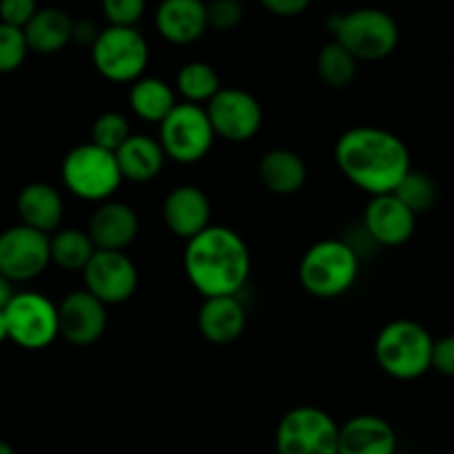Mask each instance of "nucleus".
Masks as SVG:
<instances>
[{"mask_svg": "<svg viewBox=\"0 0 454 454\" xmlns=\"http://www.w3.org/2000/svg\"><path fill=\"white\" fill-rule=\"evenodd\" d=\"M334 160L340 174L370 196L395 192L412 169L408 145L396 134L370 125L340 134Z\"/></svg>", "mask_w": 454, "mask_h": 454, "instance_id": "1", "label": "nucleus"}, {"mask_svg": "<svg viewBox=\"0 0 454 454\" xmlns=\"http://www.w3.org/2000/svg\"><path fill=\"white\" fill-rule=\"evenodd\" d=\"M183 268L187 281L205 299L237 296L252 272L250 247L232 227L209 225L187 241Z\"/></svg>", "mask_w": 454, "mask_h": 454, "instance_id": "2", "label": "nucleus"}, {"mask_svg": "<svg viewBox=\"0 0 454 454\" xmlns=\"http://www.w3.org/2000/svg\"><path fill=\"white\" fill-rule=\"evenodd\" d=\"M430 332L412 318H395L381 327L374 340V359L387 377L414 381L432 370Z\"/></svg>", "mask_w": 454, "mask_h": 454, "instance_id": "3", "label": "nucleus"}, {"mask_svg": "<svg viewBox=\"0 0 454 454\" xmlns=\"http://www.w3.org/2000/svg\"><path fill=\"white\" fill-rule=\"evenodd\" d=\"M359 277L355 247L339 239H323L308 247L299 263V281L314 299H336L346 294Z\"/></svg>", "mask_w": 454, "mask_h": 454, "instance_id": "4", "label": "nucleus"}, {"mask_svg": "<svg viewBox=\"0 0 454 454\" xmlns=\"http://www.w3.org/2000/svg\"><path fill=\"white\" fill-rule=\"evenodd\" d=\"M330 34L346 47L356 60H383L395 54L399 45V25L387 12L377 7H359L348 14L330 19Z\"/></svg>", "mask_w": 454, "mask_h": 454, "instance_id": "5", "label": "nucleus"}, {"mask_svg": "<svg viewBox=\"0 0 454 454\" xmlns=\"http://www.w3.org/2000/svg\"><path fill=\"white\" fill-rule=\"evenodd\" d=\"M60 176H63L65 187L76 199L90 200V203L109 200L123 183L116 154L91 141L67 152Z\"/></svg>", "mask_w": 454, "mask_h": 454, "instance_id": "6", "label": "nucleus"}, {"mask_svg": "<svg viewBox=\"0 0 454 454\" xmlns=\"http://www.w3.org/2000/svg\"><path fill=\"white\" fill-rule=\"evenodd\" d=\"M91 63L96 72L109 82H129L145 74L150 63V45L137 27L100 29L98 38L91 45Z\"/></svg>", "mask_w": 454, "mask_h": 454, "instance_id": "7", "label": "nucleus"}, {"mask_svg": "<svg viewBox=\"0 0 454 454\" xmlns=\"http://www.w3.org/2000/svg\"><path fill=\"white\" fill-rule=\"evenodd\" d=\"M214 134L205 107L194 103H176V107L159 125V143L165 156L181 165L203 160L212 150Z\"/></svg>", "mask_w": 454, "mask_h": 454, "instance_id": "8", "label": "nucleus"}, {"mask_svg": "<svg viewBox=\"0 0 454 454\" xmlns=\"http://www.w3.org/2000/svg\"><path fill=\"white\" fill-rule=\"evenodd\" d=\"M277 454H339V423L317 405L287 410L277 426Z\"/></svg>", "mask_w": 454, "mask_h": 454, "instance_id": "9", "label": "nucleus"}, {"mask_svg": "<svg viewBox=\"0 0 454 454\" xmlns=\"http://www.w3.org/2000/svg\"><path fill=\"white\" fill-rule=\"evenodd\" d=\"M10 340L25 350L50 348L60 336L59 305L41 292H16L5 308Z\"/></svg>", "mask_w": 454, "mask_h": 454, "instance_id": "10", "label": "nucleus"}, {"mask_svg": "<svg viewBox=\"0 0 454 454\" xmlns=\"http://www.w3.org/2000/svg\"><path fill=\"white\" fill-rule=\"evenodd\" d=\"M50 263V234L23 223L7 227L0 234V274L12 283H25L41 277Z\"/></svg>", "mask_w": 454, "mask_h": 454, "instance_id": "11", "label": "nucleus"}, {"mask_svg": "<svg viewBox=\"0 0 454 454\" xmlns=\"http://www.w3.org/2000/svg\"><path fill=\"white\" fill-rule=\"evenodd\" d=\"M216 138L246 143L259 134L263 125V107L259 100L239 87H221L205 107Z\"/></svg>", "mask_w": 454, "mask_h": 454, "instance_id": "12", "label": "nucleus"}, {"mask_svg": "<svg viewBox=\"0 0 454 454\" xmlns=\"http://www.w3.org/2000/svg\"><path fill=\"white\" fill-rule=\"evenodd\" d=\"M85 290L105 305H121L134 296L138 287V270L125 252L96 250L82 270Z\"/></svg>", "mask_w": 454, "mask_h": 454, "instance_id": "13", "label": "nucleus"}, {"mask_svg": "<svg viewBox=\"0 0 454 454\" xmlns=\"http://www.w3.org/2000/svg\"><path fill=\"white\" fill-rule=\"evenodd\" d=\"M60 339L76 348L94 346L107 330V305L91 292L74 290L59 303Z\"/></svg>", "mask_w": 454, "mask_h": 454, "instance_id": "14", "label": "nucleus"}, {"mask_svg": "<svg viewBox=\"0 0 454 454\" xmlns=\"http://www.w3.org/2000/svg\"><path fill=\"white\" fill-rule=\"evenodd\" d=\"M364 227L374 243L386 247H399L412 239L417 227V214L395 194L370 196L364 209Z\"/></svg>", "mask_w": 454, "mask_h": 454, "instance_id": "15", "label": "nucleus"}, {"mask_svg": "<svg viewBox=\"0 0 454 454\" xmlns=\"http://www.w3.org/2000/svg\"><path fill=\"white\" fill-rule=\"evenodd\" d=\"M141 221L137 209L123 200H103L90 218L87 234L96 250L125 252L138 237Z\"/></svg>", "mask_w": 454, "mask_h": 454, "instance_id": "16", "label": "nucleus"}, {"mask_svg": "<svg viewBox=\"0 0 454 454\" xmlns=\"http://www.w3.org/2000/svg\"><path fill=\"white\" fill-rule=\"evenodd\" d=\"M212 218V203L207 194L196 185H178L165 196L163 221L174 237L190 241L209 227Z\"/></svg>", "mask_w": 454, "mask_h": 454, "instance_id": "17", "label": "nucleus"}, {"mask_svg": "<svg viewBox=\"0 0 454 454\" xmlns=\"http://www.w3.org/2000/svg\"><path fill=\"white\" fill-rule=\"evenodd\" d=\"M156 29L172 45H192L207 32L205 0H160Z\"/></svg>", "mask_w": 454, "mask_h": 454, "instance_id": "18", "label": "nucleus"}, {"mask_svg": "<svg viewBox=\"0 0 454 454\" xmlns=\"http://www.w3.org/2000/svg\"><path fill=\"white\" fill-rule=\"evenodd\" d=\"M339 454H396V432L377 414H356L339 426Z\"/></svg>", "mask_w": 454, "mask_h": 454, "instance_id": "19", "label": "nucleus"}, {"mask_svg": "<svg viewBox=\"0 0 454 454\" xmlns=\"http://www.w3.org/2000/svg\"><path fill=\"white\" fill-rule=\"evenodd\" d=\"M199 332L214 346H230L246 332L247 314L237 296H209L199 309Z\"/></svg>", "mask_w": 454, "mask_h": 454, "instance_id": "20", "label": "nucleus"}, {"mask_svg": "<svg viewBox=\"0 0 454 454\" xmlns=\"http://www.w3.org/2000/svg\"><path fill=\"white\" fill-rule=\"evenodd\" d=\"M16 209L23 225L54 234L60 230L65 216V203L60 192L50 183H29L16 199Z\"/></svg>", "mask_w": 454, "mask_h": 454, "instance_id": "21", "label": "nucleus"}, {"mask_svg": "<svg viewBox=\"0 0 454 454\" xmlns=\"http://www.w3.org/2000/svg\"><path fill=\"white\" fill-rule=\"evenodd\" d=\"M259 178L265 190L277 196H292L303 190L308 181V165L303 156L287 147L268 150L259 160Z\"/></svg>", "mask_w": 454, "mask_h": 454, "instance_id": "22", "label": "nucleus"}, {"mask_svg": "<svg viewBox=\"0 0 454 454\" xmlns=\"http://www.w3.org/2000/svg\"><path fill=\"white\" fill-rule=\"evenodd\" d=\"M114 154L119 160L123 181L132 183L154 181L168 159L160 143L147 134H132Z\"/></svg>", "mask_w": 454, "mask_h": 454, "instance_id": "23", "label": "nucleus"}, {"mask_svg": "<svg viewBox=\"0 0 454 454\" xmlns=\"http://www.w3.org/2000/svg\"><path fill=\"white\" fill-rule=\"evenodd\" d=\"M23 32L29 51L43 56L59 54L69 43H74V19L59 7H45L36 12Z\"/></svg>", "mask_w": 454, "mask_h": 454, "instance_id": "24", "label": "nucleus"}, {"mask_svg": "<svg viewBox=\"0 0 454 454\" xmlns=\"http://www.w3.org/2000/svg\"><path fill=\"white\" fill-rule=\"evenodd\" d=\"M129 107L137 114L138 119L145 123L160 125L163 119L176 107V94L172 85L165 82L163 78L141 76L129 87Z\"/></svg>", "mask_w": 454, "mask_h": 454, "instance_id": "25", "label": "nucleus"}, {"mask_svg": "<svg viewBox=\"0 0 454 454\" xmlns=\"http://www.w3.org/2000/svg\"><path fill=\"white\" fill-rule=\"evenodd\" d=\"M94 252L96 246L85 230L60 227L54 234H50L51 263L65 272H82Z\"/></svg>", "mask_w": 454, "mask_h": 454, "instance_id": "26", "label": "nucleus"}, {"mask_svg": "<svg viewBox=\"0 0 454 454\" xmlns=\"http://www.w3.org/2000/svg\"><path fill=\"white\" fill-rule=\"evenodd\" d=\"M356 67H359V60L334 38L325 43L317 56L318 78L332 90H346L348 85H352L356 78Z\"/></svg>", "mask_w": 454, "mask_h": 454, "instance_id": "27", "label": "nucleus"}, {"mask_svg": "<svg viewBox=\"0 0 454 454\" xmlns=\"http://www.w3.org/2000/svg\"><path fill=\"white\" fill-rule=\"evenodd\" d=\"M176 91L185 98V103H209L221 91V78L209 63L192 60L176 74Z\"/></svg>", "mask_w": 454, "mask_h": 454, "instance_id": "28", "label": "nucleus"}, {"mask_svg": "<svg viewBox=\"0 0 454 454\" xmlns=\"http://www.w3.org/2000/svg\"><path fill=\"white\" fill-rule=\"evenodd\" d=\"M395 194L419 216V214H426L434 207L436 200H439V187L430 174L412 168L399 183Z\"/></svg>", "mask_w": 454, "mask_h": 454, "instance_id": "29", "label": "nucleus"}, {"mask_svg": "<svg viewBox=\"0 0 454 454\" xmlns=\"http://www.w3.org/2000/svg\"><path fill=\"white\" fill-rule=\"evenodd\" d=\"M129 137H132V129H129L128 119L121 112L98 114L94 125H91V143L109 152L119 150Z\"/></svg>", "mask_w": 454, "mask_h": 454, "instance_id": "30", "label": "nucleus"}, {"mask_svg": "<svg viewBox=\"0 0 454 454\" xmlns=\"http://www.w3.org/2000/svg\"><path fill=\"white\" fill-rule=\"evenodd\" d=\"M29 54L25 32L12 25L0 23V74H12L25 63Z\"/></svg>", "mask_w": 454, "mask_h": 454, "instance_id": "31", "label": "nucleus"}, {"mask_svg": "<svg viewBox=\"0 0 454 454\" xmlns=\"http://www.w3.org/2000/svg\"><path fill=\"white\" fill-rule=\"evenodd\" d=\"M103 16L114 27H137L147 10V0H100Z\"/></svg>", "mask_w": 454, "mask_h": 454, "instance_id": "32", "label": "nucleus"}, {"mask_svg": "<svg viewBox=\"0 0 454 454\" xmlns=\"http://www.w3.org/2000/svg\"><path fill=\"white\" fill-rule=\"evenodd\" d=\"M243 3L239 0H209L207 3V27L216 32H232L243 23Z\"/></svg>", "mask_w": 454, "mask_h": 454, "instance_id": "33", "label": "nucleus"}, {"mask_svg": "<svg viewBox=\"0 0 454 454\" xmlns=\"http://www.w3.org/2000/svg\"><path fill=\"white\" fill-rule=\"evenodd\" d=\"M36 0H0V23L25 29V25L36 16Z\"/></svg>", "mask_w": 454, "mask_h": 454, "instance_id": "34", "label": "nucleus"}, {"mask_svg": "<svg viewBox=\"0 0 454 454\" xmlns=\"http://www.w3.org/2000/svg\"><path fill=\"white\" fill-rule=\"evenodd\" d=\"M432 370L454 379V334H445L432 343Z\"/></svg>", "mask_w": 454, "mask_h": 454, "instance_id": "35", "label": "nucleus"}, {"mask_svg": "<svg viewBox=\"0 0 454 454\" xmlns=\"http://www.w3.org/2000/svg\"><path fill=\"white\" fill-rule=\"evenodd\" d=\"M259 5L278 19H294L308 12L312 0H259Z\"/></svg>", "mask_w": 454, "mask_h": 454, "instance_id": "36", "label": "nucleus"}, {"mask_svg": "<svg viewBox=\"0 0 454 454\" xmlns=\"http://www.w3.org/2000/svg\"><path fill=\"white\" fill-rule=\"evenodd\" d=\"M100 27L94 23V20H74V43L78 45H94L96 38H98Z\"/></svg>", "mask_w": 454, "mask_h": 454, "instance_id": "37", "label": "nucleus"}, {"mask_svg": "<svg viewBox=\"0 0 454 454\" xmlns=\"http://www.w3.org/2000/svg\"><path fill=\"white\" fill-rule=\"evenodd\" d=\"M14 294H16L14 283H12L7 277H3V274H0V309L7 308V303H10L12 296H14Z\"/></svg>", "mask_w": 454, "mask_h": 454, "instance_id": "38", "label": "nucleus"}, {"mask_svg": "<svg viewBox=\"0 0 454 454\" xmlns=\"http://www.w3.org/2000/svg\"><path fill=\"white\" fill-rule=\"evenodd\" d=\"M10 339V327H7V317L5 309H0V343Z\"/></svg>", "mask_w": 454, "mask_h": 454, "instance_id": "39", "label": "nucleus"}, {"mask_svg": "<svg viewBox=\"0 0 454 454\" xmlns=\"http://www.w3.org/2000/svg\"><path fill=\"white\" fill-rule=\"evenodd\" d=\"M0 454H16V450L5 439H0Z\"/></svg>", "mask_w": 454, "mask_h": 454, "instance_id": "40", "label": "nucleus"}, {"mask_svg": "<svg viewBox=\"0 0 454 454\" xmlns=\"http://www.w3.org/2000/svg\"><path fill=\"white\" fill-rule=\"evenodd\" d=\"M239 3H246V0H239Z\"/></svg>", "mask_w": 454, "mask_h": 454, "instance_id": "41", "label": "nucleus"}]
</instances>
